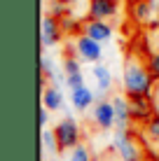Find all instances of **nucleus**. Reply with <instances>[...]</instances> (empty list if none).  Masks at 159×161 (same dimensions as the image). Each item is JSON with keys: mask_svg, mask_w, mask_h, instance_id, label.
<instances>
[{"mask_svg": "<svg viewBox=\"0 0 159 161\" xmlns=\"http://www.w3.org/2000/svg\"><path fill=\"white\" fill-rule=\"evenodd\" d=\"M75 52H77L80 61H84V63H91V65L101 63L103 61V42H96L94 37L80 33L75 37Z\"/></svg>", "mask_w": 159, "mask_h": 161, "instance_id": "39448f33", "label": "nucleus"}, {"mask_svg": "<svg viewBox=\"0 0 159 161\" xmlns=\"http://www.w3.org/2000/svg\"><path fill=\"white\" fill-rule=\"evenodd\" d=\"M40 140H42V147H45V152L49 154H56L59 152V140H56V133H54V129H42L40 133Z\"/></svg>", "mask_w": 159, "mask_h": 161, "instance_id": "dca6fc26", "label": "nucleus"}, {"mask_svg": "<svg viewBox=\"0 0 159 161\" xmlns=\"http://www.w3.org/2000/svg\"><path fill=\"white\" fill-rule=\"evenodd\" d=\"M131 114H133V124H143L155 114V105L152 98L147 96H133L131 98Z\"/></svg>", "mask_w": 159, "mask_h": 161, "instance_id": "f8f14e48", "label": "nucleus"}, {"mask_svg": "<svg viewBox=\"0 0 159 161\" xmlns=\"http://www.w3.org/2000/svg\"><path fill=\"white\" fill-rule=\"evenodd\" d=\"M80 31L84 33V35L94 37L96 42H103V44L112 37V26L108 24V21H103V19H91V16L87 21H82V28Z\"/></svg>", "mask_w": 159, "mask_h": 161, "instance_id": "6e6552de", "label": "nucleus"}, {"mask_svg": "<svg viewBox=\"0 0 159 161\" xmlns=\"http://www.w3.org/2000/svg\"><path fill=\"white\" fill-rule=\"evenodd\" d=\"M91 121L101 131L115 129V108L110 98H98V103L94 105V112H91Z\"/></svg>", "mask_w": 159, "mask_h": 161, "instance_id": "0eeeda50", "label": "nucleus"}, {"mask_svg": "<svg viewBox=\"0 0 159 161\" xmlns=\"http://www.w3.org/2000/svg\"><path fill=\"white\" fill-rule=\"evenodd\" d=\"M80 58V56H77ZM75 56H65L63 58V73L65 75H75V73H82V63L84 61H77Z\"/></svg>", "mask_w": 159, "mask_h": 161, "instance_id": "aec40b11", "label": "nucleus"}, {"mask_svg": "<svg viewBox=\"0 0 159 161\" xmlns=\"http://www.w3.org/2000/svg\"><path fill=\"white\" fill-rule=\"evenodd\" d=\"M155 14H157L155 0H136V3L131 5V16H133V21H138V24H150Z\"/></svg>", "mask_w": 159, "mask_h": 161, "instance_id": "2eb2a0df", "label": "nucleus"}, {"mask_svg": "<svg viewBox=\"0 0 159 161\" xmlns=\"http://www.w3.org/2000/svg\"><path fill=\"white\" fill-rule=\"evenodd\" d=\"M157 80L152 77L150 68L145 61H140L136 54H129L124 61V70H122V89L129 98L133 96H147L152 98Z\"/></svg>", "mask_w": 159, "mask_h": 161, "instance_id": "f257e3e1", "label": "nucleus"}, {"mask_svg": "<svg viewBox=\"0 0 159 161\" xmlns=\"http://www.w3.org/2000/svg\"><path fill=\"white\" fill-rule=\"evenodd\" d=\"M68 161H91V154H89V147L87 145H80L77 147H73L70 149V154H68Z\"/></svg>", "mask_w": 159, "mask_h": 161, "instance_id": "6ab92c4d", "label": "nucleus"}, {"mask_svg": "<svg viewBox=\"0 0 159 161\" xmlns=\"http://www.w3.org/2000/svg\"><path fill=\"white\" fill-rule=\"evenodd\" d=\"M84 84V75L82 73H75V75H65V86L68 89H77Z\"/></svg>", "mask_w": 159, "mask_h": 161, "instance_id": "4be33fe9", "label": "nucleus"}, {"mask_svg": "<svg viewBox=\"0 0 159 161\" xmlns=\"http://www.w3.org/2000/svg\"><path fill=\"white\" fill-rule=\"evenodd\" d=\"M75 24V21L73 19H70V14L68 16H63V19H61V26H63V33H73V31H77V26H73Z\"/></svg>", "mask_w": 159, "mask_h": 161, "instance_id": "5701e85b", "label": "nucleus"}, {"mask_svg": "<svg viewBox=\"0 0 159 161\" xmlns=\"http://www.w3.org/2000/svg\"><path fill=\"white\" fill-rule=\"evenodd\" d=\"M42 105L45 108H49L52 112H61V110L65 108V96H63V91L59 86H47V84H42Z\"/></svg>", "mask_w": 159, "mask_h": 161, "instance_id": "4468645a", "label": "nucleus"}, {"mask_svg": "<svg viewBox=\"0 0 159 161\" xmlns=\"http://www.w3.org/2000/svg\"><path fill=\"white\" fill-rule=\"evenodd\" d=\"M119 9V0H89V16L91 19H115Z\"/></svg>", "mask_w": 159, "mask_h": 161, "instance_id": "9d476101", "label": "nucleus"}, {"mask_svg": "<svg viewBox=\"0 0 159 161\" xmlns=\"http://www.w3.org/2000/svg\"><path fill=\"white\" fill-rule=\"evenodd\" d=\"M61 3H65V5H73V3H77V0H61Z\"/></svg>", "mask_w": 159, "mask_h": 161, "instance_id": "bb28decb", "label": "nucleus"}, {"mask_svg": "<svg viewBox=\"0 0 159 161\" xmlns=\"http://www.w3.org/2000/svg\"><path fill=\"white\" fill-rule=\"evenodd\" d=\"M145 63H147V68H150L152 77L159 82V52H150V54L145 56Z\"/></svg>", "mask_w": 159, "mask_h": 161, "instance_id": "412c9836", "label": "nucleus"}, {"mask_svg": "<svg viewBox=\"0 0 159 161\" xmlns=\"http://www.w3.org/2000/svg\"><path fill=\"white\" fill-rule=\"evenodd\" d=\"M115 154L119 161H143V147L140 140L131 129H115L112 133V145Z\"/></svg>", "mask_w": 159, "mask_h": 161, "instance_id": "f03ea898", "label": "nucleus"}, {"mask_svg": "<svg viewBox=\"0 0 159 161\" xmlns=\"http://www.w3.org/2000/svg\"><path fill=\"white\" fill-rule=\"evenodd\" d=\"M155 9H157V19H159V0H155Z\"/></svg>", "mask_w": 159, "mask_h": 161, "instance_id": "a878e982", "label": "nucleus"}, {"mask_svg": "<svg viewBox=\"0 0 159 161\" xmlns=\"http://www.w3.org/2000/svg\"><path fill=\"white\" fill-rule=\"evenodd\" d=\"M63 35L65 33H63L61 19H56V16H52L49 12H45V16L40 21V44H42V49L56 47Z\"/></svg>", "mask_w": 159, "mask_h": 161, "instance_id": "20e7f679", "label": "nucleus"}, {"mask_svg": "<svg viewBox=\"0 0 159 161\" xmlns=\"http://www.w3.org/2000/svg\"><path fill=\"white\" fill-rule=\"evenodd\" d=\"M47 12L52 14V16H56V19H63V16L70 14V5L61 3V0H52V5L47 7Z\"/></svg>", "mask_w": 159, "mask_h": 161, "instance_id": "a211bd4d", "label": "nucleus"}, {"mask_svg": "<svg viewBox=\"0 0 159 161\" xmlns=\"http://www.w3.org/2000/svg\"><path fill=\"white\" fill-rule=\"evenodd\" d=\"M91 77H94V84H96L98 96H105V93L112 89V84H115L112 70L108 68L103 61H101V63H94V65H91Z\"/></svg>", "mask_w": 159, "mask_h": 161, "instance_id": "1a4fd4ad", "label": "nucleus"}, {"mask_svg": "<svg viewBox=\"0 0 159 161\" xmlns=\"http://www.w3.org/2000/svg\"><path fill=\"white\" fill-rule=\"evenodd\" d=\"M152 105H155V112L159 114V82L155 84V91H152Z\"/></svg>", "mask_w": 159, "mask_h": 161, "instance_id": "393cba45", "label": "nucleus"}, {"mask_svg": "<svg viewBox=\"0 0 159 161\" xmlns=\"http://www.w3.org/2000/svg\"><path fill=\"white\" fill-rule=\"evenodd\" d=\"M115 108V129H131L133 114H131V98L127 93H115L110 98Z\"/></svg>", "mask_w": 159, "mask_h": 161, "instance_id": "423d86ee", "label": "nucleus"}, {"mask_svg": "<svg viewBox=\"0 0 159 161\" xmlns=\"http://www.w3.org/2000/svg\"><path fill=\"white\" fill-rule=\"evenodd\" d=\"M54 133H56V140H59V149L61 152H70L73 147L80 145L82 140V131H80V124L75 121L73 117H63L54 126Z\"/></svg>", "mask_w": 159, "mask_h": 161, "instance_id": "7ed1b4c3", "label": "nucleus"}, {"mask_svg": "<svg viewBox=\"0 0 159 161\" xmlns=\"http://www.w3.org/2000/svg\"><path fill=\"white\" fill-rule=\"evenodd\" d=\"M140 140L145 142L147 147H152V149H157L159 152V114L155 112L147 121H143L140 124Z\"/></svg>", "mask_w": 159, "mask_h": 161, "instance_id": "ddd939ff", "label": "nucleus"}, {"mask_svg": "<svg viewBox=\"0 0 159 161\" xmlns=\"http://www.w3.org/2000/svg\"><path fill=\"white\" fill-rule=\"evenodd\" d=\"M56 73V70L52 68V58L45 54V49L40 52V75H42V82H47V80H52V75Z\"/></svg>", "mask_w": 159, "mask_h": 161, "instance_id": "f3484780", "label": "nucleus"}, {"mask_svg": "<svg viewBox=\"0 0 159 161\" xmlns=\"http://www.w3.org/2000/svg\"><path fill=\"white\" fill-rule=\"evenodd\" d=\"M49 112H52V110L42 105V110H40V129H47V124H49Z\"/></svg>", "mask_w": 159, "mask_h": 161, "instance_id": "b1692460", "label": "nucleus"}, {"mask_svg": "<svg viewBox=\"0 0 159 161\" xmlns=\"http://www.w3.org/2000/svg\"><path fill=\"white\" fill-rule=\"evenodd\" d=\"M94 101H96V93L87 84H82L77 89H70V105H73V110H77V112H87V110L94 105Z\"/></svg>", "mask_w": 159, "mask_h": 161, "instance_id": "9b49d317", "label": "nucleus"}]
</instances>
